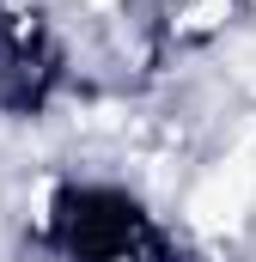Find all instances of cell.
<instances>
[{"label": "cell", "instance_id": "1", "mask_svg": "<svg viewBox=\"0 0 256 262\" xmlns=\"http://www.w3.org/2000/svg\"><path fill=\"white\" fill-rule=\"evenodd\" d=\"M183 220H189L201 238H244L256 220V177L226 152V159H214L201 177L189 183V195H183Z\"/></svg>", "mask_w": 256, "mask_h": 262}]
</instances>
